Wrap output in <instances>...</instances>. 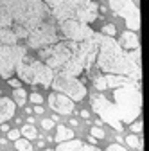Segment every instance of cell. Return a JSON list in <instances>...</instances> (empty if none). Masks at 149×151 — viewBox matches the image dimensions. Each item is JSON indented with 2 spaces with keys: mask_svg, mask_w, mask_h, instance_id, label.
<instances>
[{
  "mask_svg": "<svg viewBox=\"0 0 149 151\" xmlns=\"http://www.w3.org/2000/svg\"><path fill=\"white\" fill-rule=\"evenodd\" d=\"M50 11L42 0H0V27L11 29L18 42L49 20Z\"/></svg>",
  "mask_w": 149,
  "mask_h": 151,
  "instance_id": "1",
  "label": "cell"
},
{
  "mask_svg": "<svg viewBox=\"0 0 149 151\" xmlns=\"http://www.w3.org/2000/svg\"><path fill=\"white\" fill-rule=\"evenodd\" d=\"M95 70L101 74L122 76V78L133 79L140 83L142 68H140V50L126 52L119 47L117 40L102 36L99 32V47L95 56Z\"/></svg>",
  "mask_w": 149,
  "mask_h": 151,
  "instance_id": "2",
  "label": "cell"
},
{
  "mask_svg": "<svg viewBox=\"0 0 149 151\" xmlns=\"http://www.w3.org/2000/svg\"><path fill=\"white\" fill-rule=\"evenodd\" d=\"M97 2L94 0H52L49 6L54 24H61L65 20H77L86 25H92L99 18Z\"/></svg>",
  "mask_w": 149,
  "mask_h": 151,
  "instance_id": "3",
  "label": "cell"
},
{
  "mask_svg": "<svg viewBox=\"0 0 149 151\" xmlns=\"http://www.w3.org/2000/svg\"><path fill=\"white\" fill-rule=\"evenodd\" d=\"M113 106L122 126L135 122L142 113V90L138 81H131L113 90Z\"/></svg>",
  "mask_w": 149,
  "mask_h": 151,
  "instance_id": "4",
  "label": "cell"
},
{
  "mask_svg": "<svg viewBox=\"0 0 149 151\" xmlns=\"http://www.w3.org/2000/svg\"><path fill=\"white\" fill-rule=\"evenodd\" d=\"M14 74L18 76V81L20 83H27V85H40L43 88H50L52 78H54V72L40 60H36L34 56L25 54L24 60L18 63Z\"/></svg>",
  "mask_w": 149,
  "mask_h": 151,
  "instance_id": "5",
  "label": "cell"
},
{
  "mask_svg": "<svg viewBox=\"0 0 149 151\" xmlns=\"http://www.w3.org/2000/svg\"><path fill=\"white\" fill-rule=\"evenodd\" d=\"M74 49H76V43L74 42L59 40L58 43L38 50V56H40V61H43L52 72H58L68 63V60L74 54Z\"/></svg>",
  "mask_w": 149,
  "mask_h": 151,
  "instance_id": "6",
  "label": "cell"
},
{
  "mask_svg": "<svg viewBox=\"0 0 149 151\" xmlns=\"http://www.w3.org/2000/svg\"><path fill=\"white\" fill-rule=\"evenodd\" d=\"M50 88L58 93H63L72 103H79V101L86 99V96H88V88L79 78H72V76H67L61 72H54Z\"/></svg>",
  "mask_w": 149,
  "mask_h": 151,
  "instance_id": "7",
  "label": "cell"
},
{
  "mask_svg": "<svg viewBox=\"0 0 149 151\" xmlns=\"http://www.w3.org/2000/svg\"><path fill=\"white\" fill-rule=\"evenodd\" d=\"M25 42H27V47L32 49V50H42V49H47L54 43H58L59 42V32H58V27H56L54 20L49 18V20H45L38 27H34L27 34Z\"/></svg>",
  "mask_w": 149,
  "mask_h": 151,
  "instance_id": "8",
  "label": "cell"
},
{
  "mask_svg": "<svg viewBox=\"0 0 149 151\" xmlns=\"http://www.w3.org/2000/svg\"><path fill=\"white\" fill-rule=\"evenodd\" d=\"M25 54H29V52H27V47H24V45L0 47V78L9 81L14 76L18 63L24 60Z\"/></svg>",
  "mask_w": 149,
  "mask_h": 151,
  "instance_id": "9",
  "label": "cell"
},
{
  "mask_svg": "<svg viewBox=\"0 0 149 151\" xmlns=\"http://www.w3.org/2000/svg\"><path fill=\"white\" fill-rule=\"evenodd\" d=\"M90 104H92V110H94L97 115L101 117V121H104L106 124H110L113 129L117 131H122V122L119 119V113L113 106V103H111L106 96H102V93H95V96L90 97Z\"/></svg>",
  "mask_w": 149,
  "mask_h": 151,
  "instance_id": "10",
  "label": "cell"
},
{
  "mask_svg": "<svg viewBox=\"0 0 149 151\" xmlns=\"http://www.w3.org/2000/svg\"><path fill=\"white\" fill-rule=\"evenodd\" d=\"M110 7L117 16L122 18L131 32H137L140 29V11L133 0H110Z\"/></svg>",
  "mask_w": 149,
  "mask_h": 151,
  "instance_id": "11",
  "label": "cell"
},
{
  "mask_svg": "<svg viewBox=\"0 0 149 151\" xmlns=\"http://www.w3.org/2000/svg\"><path fill=\"white\" fill-rule=\"evenodd\" d=\"M56 27H58V32L63 34L67 42H74V43H81L95 32L92 29V25H86L77 20H65L61 24H56Z\"/></svg>",
  "mask_w": 149,
  "mask_h": 151,
  "instance_id": "12",
  "label": "cell"
},
{
  "mask_svg": "<svg viewBox=\"0 0 149 151\" xmlns=\"http://www.w3.org/2000/svg\"><path fill=\"white\" fill-rule=\"evenodd\" d=\"M49 106L56 111V113H63V115H70L76 108L68 97H65L63 93H58V92H50L49 93Z\"/></svg>",
  "mask_w": 149,
  "mask_h": 151,
  "instance_id": "13",
  "label": "cell"
},
{
  "mask_svg": "<svg viewBox=\"0 0 149 151\" xmlns=\"http://www.w3.org/2000/svg\"><path fill=\"white\" fill-rule=\"evenodd\" d=\"M119 47L126 52H133V50H140V40H138V34L131 32V31H126L120 34V40L117 42Z\"/></svg>",
  "mask_w": 149,
  "mask_h": 151,
  "instance_id": "14",
  "label": "cell"
},
{
  "mask_svg": "<svg viewBox=\"0 0 149 151\" xmlns=\"http://www.w3.org/2000/svg\"><path fill=\"white\" fill-rule=\"evenodd\" d=\"M54 151H101L97 146H92L85 140H79V139H74V140H68V142H63L56 147Z\"/></svg>",
  "mask_w": 149,
  "mask_h": 151,
  "instance_id": "15",
  "label": "cell"
},
{
  "mask_svg": "<svg viewBox=\"0 0 149 151\" xmlns=\"http://www.w3.org/2000/svg\"><path fill=\"white\" fill-rule=\"evenodd\" d=\"M14 111H16V106L9 97H6V96L0 97V124H4L9 119H13Z\"/></svg>",
  "mask_w": 149,
  "mask_h": 151,
  "instance_id": "16",
  "label": "cell"
},
{
  "mask_svg": "<svg viewBox=\"0 0 149 151\" xmlns=\"http://www.w3.org/2000/svg\"><path fill=\"white\" fill-rule=\"evenodd\" d=\"M54 140L58 142V144H63V142L74 140V131H72V128L59 124L58 128H56V135H54Z\"/></svg>",
  "mask_w": 149,
  "mask_h": 151,
  "instance_id": "17",
  "label": "cell"
},
{
  "mask_svg": "<svg viewBox=\"0 0 149 151\" xmlns=\"http://www.w3.org/2000/svg\"><path fill=\"white\" fill-rule=\"evenodd\" d=\"M6 45H18V38L11 29L0 27V47H6Z\"/></svg>",
  "mask_w": 149,
  "mask_h": 151,
  "instance_id": "18",
  "label": "cell"
},
{
  "mask_svg": "<svg viewBox=\"0 0 149 151\" xmlns=\"http://www.w3.org/2000/svg\"><path fill=\"white\" fill-rule=\"evenodd\" d=\"M11 101L14 103V106H24L27 103V92H25V88H16V90H13V99Z\"/></svg>",
  "mask_w": 149,
  "mask_h": 151,
  "instance_id": "19",
  "label": "cell"
},
{
  "mask_svg": "<svg viewBox=\"0 0 149 151\" xmlns=\"http://www.w3.org/2000/svg\"><path fill=\"white\" fill-rule=\"evenodd\" d=\"M20 135H22V139H25V140L31 142L32 139L38 137V131H36V126L25 124V126H22V129H20Z\"/></svg>",
  "mask_w": 149,
  "mask_h": 151,
  "instance_id": "20",
  "label": "cell"
},
{
  "mask_svg": "<svg viewBox=\"0 0 149 151\" xmlns=\"http://www.w3.org/2000/svg\"><path fill=\"white\" fill-rule=\"evenodd\" d=\"M126 144L129 146V147H133V149H137V151H142V139L138 137V135H128L126 137Z\"/></svg>",
  "mask_w": 149,
  "mask_h": 151,
  "instance_id": "21",
  "label": "cell"
},
{
  "mask_svg": "<svg viewBox=\"0 0 149 151\" xmlns=\"http://www.w3.org/2000/svg\"><path fill=\"white\" fill-rule=\"evenodd\" d=\"M14 147H16V151H34V147H32V144L29 142V140H25V139H18V140H14Z\"/></svg>",
  "mask_w": 149,
  "mask_h": 151,
  "instance_id": "22",
  "label": "cell"
},
{
  "mask_svg": "<svg viewBox=\"0 0 149 151\" xmlns=\"http://www.w3.org/2000/svg\"><path fill=\"white\" fill-rule=\"evenodd\" d=\"M101 34H102V36H108V38H113V36L117 34V27H115L113 24H104L102 29H101Z\"/></svg>",
  "mask_w": 149,
  "mask_h": 151,
  "instance_id": "23",
  "label": "cell"
},
{
  "mask_svg": "<svg viewBox=\"0 0 149 151\" xmlns=\"http://www.w3.org/2000/svg\"><path fill=\"white\" fill-rule=\"evenodd\" d=\"M90 137L95 139V140H101V139L106 137V131H102L99 126H92V128H90Z\"/></svg>",
  "mask_w": 149,
  "mask_h": 151,
  "instance_id": "24",
  "label": "cell"
},
{
  "mask_svg": "<svg viewBox=\"0 0 149 151\" xmlns=\"http://www.w3.org/2000/svg\"><path fill=\"white\" fill-rule=\"evenodd\" d=\"M27 99H29L34 106H42V103H43V96H40V93H36V92L27 93Z\"/></svg>",
  "mask_w": 149,
  "mask_h": 151,
  "instance_id": "25",
  "label": "cell"
},
{
  "mask_svg": "<svg viewBox=\"0 0 149 151\" xmlns=\"http://www.w3.org/2000/svg\"><path fill=\"white\" fill-rule=\"evenodd\" d=\"M129 128H131L133 135H138V133H142V121H140V119H137L135 122H131V124H129Z\"/></svg>",
  "mask_w": 149,
  "mask_h": 151,
  "instance_id": "26",
  "label": "cell"
},
{
  "mask_svg": "<svg viewBox=\"0 0 149 151\" xmlns=\"http://www.w3.org/2000/svg\"><path fill=\"white\" fill-rule=\"evenodd\" d=\"M22 135H20V129H16V128H11L9 131H7V139H11V140H18Z\"/></svg>",
  "mask_w": 149,
  "mask_h": 151,
  "instance_id": "27",
  "label": "cell"
},
{
  "mask_svg": "<svg viewBox=\"0 0 149 151\" xmlns=\"http://www.w3.org/2000/svg\"><path fill=\"white\" fill-rule=\"evenodd\" d=\"M106 151H128V149H126L124 146H120V144L115 142V144H110V146L106 147Z\"/></svg>",
  "mask_w": 149,
  "mask_h": 151,
  "instance_id": "28",
  "label": "cell"
},
{
  "mask_svg": "<svg viewBox=\"0 0 149 151\" xmlns=\"http://www.w3.org/2000/svg\"><path fill=\"white\" fill-rule=\"evenodd\" d=\"M42 126H43V129H47V131H50V129L54 128V122H52L50 119H43V121H42Z\"/></svg>",
  "mask_w": 149,
  "mask_h": 151,
  "instance_id": "29",
  "label": "cell"
},
{
  "mask_svg": "<svg viewBox=\"0 0 149 151\" xmlns=\"http://www.w3.org/2000/svg\"><path fill=\"white\" fill-rule=\"evenodd\" d=\"M7 83H9V85H11V86H13L14 90H16V88H22V83H20V81H18L16 78H11V79H9Z\"/></svg>",
  "mask_w": 149,
  "mask_h": 151,
  "instance_id": "30",
  "label": "cell"
},
{
  "mask_svg": "<svg viewBox=\"0 0 149 151\" xmlns=\"http://www.w3.org/2000/svg\"><path fill=\"white\" fill-rule=\"evenodd\" d=\"M36 115H43L45 113V110H43V106H34V110H32Z\"/></svg>",
  "mask_w": 149,
  "mask_h": 151,
  "instance_id": "31",
  "label": "cell"
},
{
  "mask_svg": "<svg viewBox=\"0 0 149 151\" xmlns=\"http://www.w3.org/2000/svg\"><path fill=\"white\" fill-rule=\"evenodd\" d=\"M81 117H83L85 121H90V111H88V110H83V111H81Z\"/></svg>",
  "mask_w": 149,
  "mask_h": 151,
  "instance_id": "32",
  "label": "cell"
},
{
  "mask_svg": "<svg viewBox=\"0 0 149 151\" xmlns=\"http://www.w3.org/2000/svg\"><path fill=\"white\" fill-rule=\"evenodd\" d=\"M0 129H2V131H6V133H7V131H9L11 128H9V124H7V122H4V124H0Z\"/></svg>",
  "mask_w": 149,
  "mask_h": 151,
  "instance_id": "33",
  "label": "cell"
},
{
  "mask_svg": "<svg viewBox=\"0 0 149 151\" xmlns=\"http://www.w3.org/2000/svg\"><path fill=\"white\" fill-rule=\"evenodd\" d=\"M27 124H31V126H34V117H27Z\"/></svg>",
  "mask_w": 149,
  "mask_h": 151,
  "instance_id": "34",
  "label": "cell"
},
{
  "mask_svg": "<svg viewBox=\"0 0 149 151\" xmlns=\"http://www.w3.org/2000/svg\"><path fill=\"white\" fill-rule=\"evenodd\" d=\"M43 146H45V140H38V147H42V149H45Z\"/></svg>",
  "mask_w": 149,
  "mask_h": 151,
  "instance_id": "35",
  "label": "cell"
},
{
  "mask_svg": "<svg viewBox=\"0 0 149 151\" xmlns=\"http://www.w3.org/2000/svg\"><path fill=\"white\" fill-rule=\"evenodd\" d=\"M70 126H77V119H70Z\"/></svg>",
  "mask_w": 149,
  "mask_h": 151,
  "instance_id": "36",
  "label": "cell"
},
{
  "mask_svg": "<svg viewBox=\"0 0 149 151\" xmlns=\"http://www.w3.org/2000/svg\"><path fill=\"white\" fill-rule=\"evenodd\" d=\"M42 2H43V4H45V6H47V7H49V6H50V4H52V0H42Z\"/></svg>",
  "mask_w": 149,
  "mask_h": 151,
  "instance_id": "37",
  "label": "cell"
},
{
  "mask_svg": "<svg viewBox=\"0 0 149 151\" xmlns=\"http://www.w3.org/2000/svg\"><path fill=\"white\" fill-rule=\"evenodd\" d=\"M42 151H54V149H42Z\"/></svg>",
  "mask_w": 149,
  "mask_h": 151,
  "instance_id": "38",
  "label": "cell"
}]
</instances>
